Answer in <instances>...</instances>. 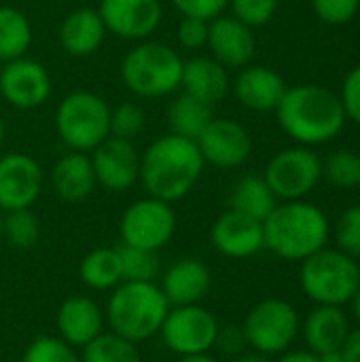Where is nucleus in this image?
<instances>
[{
	"label": "nucleus",
	"instance_id": "1",
	"mask_svg": "<svg viewBox=\"0 0 360 362\" xmlns=\"http://www.w3.org/2000/svg\"><path fill=\"white\" fill-rule=\"evenodd\" d=\"M206 161L195 140L166 134L140 153V182L151 197L174 204L202 178Z\"/></svg>",
	"mask_w": 360,
	"mask_h": 362
},
{
	"label": "nucleus",
	"instance_id": "2",
	"mask_svg": "<svg viewBox=\"0 0 360 362\" xmlns=\"http://www.w3.org/2000/svg\"><path fill=\"white\" fill-rule=\"evenodd\" d=\"M274 112L282 132L301 146L331 142L348 121L339 95L312 83L289 87Z\"/></svg>",
	"mask_w": 360,
	"mask_h": 362
},
{
	"label": "nucleus",
	"instance_id": "3",
	"mask_svg": "<svg viewBox=\"0 0 360 362\" xmlns=\"http://www.w3.org/2000/svg\"><path fill=\"white\" fill-rule=\"evenodd\" d=\"M265 248L284 261H306L323 250L331 238V223L327 214L306 202H282L263 221Z\"/></svg>",
	"mask_w": 360,
	"mask_h": 362
},
{
	"label": "nucleus",
	"instance_id": "4",
	"mask_svg": "<svg viewBox=\"0 0 360 362\" xmlns=\"http://www.w3.org/2000/svg\"><path fill=\"white\" fill-rule=\"evenodd\" d=\"M170 308L172 305L157 282L123 280L110 291L104 318L108 331L134 344H142L159 335Z\"/></svg>",
	"mask_w": 360,
	"mask_h": 362
},
{
	"label": "nucleus",
	"instance_id": "5",
	"mask_svg": "<svg viewBox=\"0 0 360 362\" xmlns=\"http://www.w3.org/2000/svg\"><path fill=\"white\" fill-rule=\"evenodd\" d=\"M182 64L185 59L170 45L140 40L121 62V78L138 98H168L180 89Z\"/></svg>",
	"mask_w": 360,
	"mask_h": 362
},
{
	"label": "nucleus",
	"instance_id": "6",
	"mask_svg": "<svg viewBox=\"0 0 360 362\" xmlns=\"http://www.w3.org/2000/svg\"><path fill=\"white\" fill-rule=\"evenodd\" d=\"M299 284L316 305H339L352 301L360 286L359 261L339 248H323L301 261Z\"/></svg>",
	"mask_w": 360,
	"mask_h": 362
},
{
	"label": "nucleus",
	"instance_id": "7",
	"mask_svg": "<svg viewBox=\"0 0 360 362\" xmlns=\"http://www.w3.org/2000/svg\"><path fill=\"white\" fill-rule=\"evenodd\" d=\"M55 129L68 151L91 153L110 136V106L93 91H72L55 110Z\"/></svg>",
	"mask_w": 360,
	"mask_h": 362
},
{
	"label": "nucleus",
	"instance_id": "8",
	"mask_svg": "<svg viewBox=\"0 0 360 362\" xmlns=\"http://www.w3.org/2000/svg\"><path fill=\"white\" fill-rule=\"evenodd\" d=\"M246 344L263 356H280L293 348L301 333V318L284 299H263L250 308L242 325Z\"/></svg>",
	"mask_w": 360,
	"mask_h": 362
},
{
	"label": "nucleus",
	"instance_id": "9",
	"mask_svg": "<svg viewBox=\"0 0 360 362\" xmlns=\"http://www.w3.org/2000/svg\"><path fill=\"white\" fill-rule=\"evenodd\" d=\"M263 178L276 199H306L323 178V159L312 151V146L297 144L276 153L265 165Z\"/></svg>",
	"mask_w": 360,
	"mask_h": 362
},
{
	"label": "nucleus",
	"instance_id": "10",
	"mask_svg": "<svg viewBox=\"0 0 360 362\" xmlns=\"http://www.w3.org/2000/svg\"><path fill=\"white\" fill-rule=\"evenodd\" d=\"M219 329L221 325L214 314L199 303L176 305L170 308L168 316L163 318L159 337L172 354L191 356L210 352L214 348Z\"/></svg>",
	"mask_w": 360,
	"mask_h": 362
},
{
	"label": "nucleus",
	"instance_id": "11",
	"mask_svg": "<svg viewBox=\"0 0 360 362\" xmlns=\"http://www.w3.org/2000/svg\"><path fill=\"white\" fill-rule=\"evenodd\" d=\"M176 231V212L172 204L157 199V197H144L134 202L121 216L119 233L121 242L136 248H146L159 252Z\"/></svg>",
	"mask_w": 360,
	"mask_h": 362
},
{
	"label": "nucleus",
	"instance_id": "12",
	"mask_svg": "<svg viewBox=\"0 0 360 362\" xmlns=\"http://www.w3.org/2000/svg\"><path fill=\"white\" fill-rule=\"evenodd\" d=\"M0 95L17 110H34L51 95L49 70L28 55L0 66Z\"/></svg>",
	"mask_w": 360,
	"mask_h": 362
},
{
	"label": "nucleus",
	"instance_id": "13",
	"mask_svg": "<svg viewBox=\"0 0 360 362\" xmlns=\"http://www.w3.org/2000/svg\"><path fill=\"white\" fill-rule=\"evenodd\" d=\"M98 13L108 34L123 40H149L163 21L161 0H100Z\"/></svg>",
	"mask_w": 360,
	"mask_h": 362
},
{
	"label": "nucleus",
	"instance_id": "14",
	"mask_svg": "<svg viewBox=\"0 0 360 362\" xmlns=\"http://www.w3.org/2000/svg\"><path fill=\"white\" fill-rule=\"evenodd\" d=\"M206 165L219 170H236L252 155V138L248 129L233 119H212L195 140Z\"/></svg>",
	"mask_w": 360,
	"mask_h": 362
},
{
	"label": "nucleus",
	"instance_id": "15",
	"mask_svg": "<svg viewBox=\"0 0 360 362\" xmlns=\"http://www.w3.org/2000/svg\"><path fill=\"white\" fill-rule=\"evenodd\" d=\"M45 187L40 163L25 153L0 157V210L13 212L32 208Z\"/></svg>",
	"mask_w": 360,
	"mask_h": 362
},
{
	"label": "nucleus",
	"instance_id": "16",
	"mask_svg": "<svg viewBox=\"0 0 360 362\" xmlns=\"http://www.w3.org/2000/svg\"><path fill=\"white\" fill-rule=\"evenodd\" d=\"M89 157L95 182L110 193H125L140 180V153L129 140L108 136Z\"/></svg>",
	"mask_w": 360,
	"mask_h": 362
},
{
	"label": "nucleus",
	"instance_id": "17",
	"mask_svg": "<svg viewBox=\"0 0 360 362\" xmlns=\"http://www.w3.org/2000/svg\"><path fill=\"white\" fill-rule=\"evenodd\" d=\"M210 242L214 250L229 259H248L265 248L263 223L246 214L227 210L221 214L212 229Z\"/></svg>",
	"mask_w": 360,
	"mask_h": 362
},
{
	"label": "nucleus",
	"instance_id": "18",
	"mask_svg": "<svg viewBox=\"0 0 360 362\" xmlns=\"http://www.w3.org/2000/svg\"><path fill=\"white\" fill-rule=\"evenodd\" d=\"M210 55L229 68H244L252 62L257 51V40L252 28L236 19L233 15H219L210 21L208 45Z\"/></svg>",
	"mask_w": 360,
	"mask_h": 362
},
{
	"label": "nucleus",
	"instance_id": "19",
	"mask_svg": "<svg viewBox=\"0 0 360 362\" xmlns=\"http://www.w3.org/2000/svg\"><path fill=\"white\" fill-rule=\"evenodd\" d=\"M286 83L269 66L248 64L240 68L238 76L231 83L236 100L252 112H272L278 108L282 95L286 93Z\"/></svg>",
	"mask_w": 360,
	"mask_h": 362
},
{
	"label": "nucleus",
	"instance_id": "20",
	"mask_svg": "<svg viewBox=\"0 0 360 362\" xmlns=\"http://www.w3.org/2000/svg\"><path fill=\"white\" fill-rule=\"evenodd\" d=\"M55 327H57L59 337L66 344L83 350L98 335L104 333V327H106L104 310L91 297H85V295L68 297L57 310Z\"/></svg>",
	"mask_w": 360,
	"mask_h": 362
},
{
	"label": "nucleus",
	"instance_id": "21",
	"mask_svg": "<svg viewBox=\"0 0 360 362\" xmlns=\"http://www.w3.org/2000/svg\"><path fill=\"white\" fill-rule=\"evenodd\" d=\"M210 286H212V274L208 265L199 259L176 261L163 272L159 284L172 308L202 303V299L210 293Z\"/></svg>",
	"mask_w": 360,
	"mask_h": 362
},
{
	"label": "nucleus",
	"instance_id": "22",
	"mask_svg": "<svg viewBox=\"0 0 360 362\" xmlns=\"http://www.w3.org/2000/svg\"><path fill=\"white\" fill-rule=\"evenodd\" d=\"M180 89L199 102L214 106L231 91L229 70L212 55H193L182 64Z\"/></svg>",
	"mask_w": 360,
	"mask_h": 362
},
{
	"label": "nucleus",
	"instance_id": "23",
	"mask_svg": "<svg viewBox=\"0 0 360 362\" xmlns=\"http://www.w3.org/2000/svg\"><path fill=\"white\" fill-rule=\"evenodd\" d=\"M49 185L62 202H85L98 187L91 157L87 153L76 151L62 155L49 172Z\"/></svg>",
	"mask_w": 360,
	"mask_h": 362
},
{
	"label": "nucleus",
	"instance_id": "24",
	"mask_svg": "<svg viewBox=\"0 0 360 362\" xmlns=\"http://www.w3.org/2000/svg\"><path fill=\"white\" fill-rule=\"evenodd\" d=\"M350 331V320L339 305H316L301 322L303 341L314 354L342 350Z\"/></svg>",
	"mask_w": 360,
	"mask_h": 362
},
{
	"label": "nucleus",
	"instance_id": "25",
	"mask_svg": "<svg viewBox=\"0 0 360 362\" xmlns=\"http://www.w3.org/2000/svg\"><path fill=\"white\" fill-rule=\"evenodd\" d=\"M106 28L104 21L98 13V8H74L70 11L57 30V38L62 49L72 55V57H89L93 55L104 38H106Z\"/></svg>",
	"mask_w": 360,
	"mask_h": 362
},
{
	"label": "nucleus",
	"instance_id": "26",
	"mask_svg": "<svg viewBox=\"0 0 360 362\" xmlns=\"http://www.w3.org/2000/svg\"><path fill=\"white\" fill-rule=\"evenodd\" d=\"M276 206L278 199L263 176H255V174L242 176L229 193V210L246 214L261 223L272 214Z\"/></svg>",
	"mask_w": 360,
	"mask_h": 362
},
{
	"label": "nucleus",
	"instance_id": "27",
	"mask_svg": "<svg viewBox=\"0 0 360 362\" xmlns=\"http://www.w3.org/2000/svg\"><path fill=\"white\" fill-rule=\"evenodd\" d=\"M166 119L170 125V134L197 140L202 132L208 127V123L214 119V115H212V106L182 91L170 102L166 110Z\"/></svg>",
	"mask_w": 360,
	"mask_h": 362
},
{
	"label": "nucleus",
	"instance_id": "28",
	"mask_svg": "<svg viewBox=\"0 0 360 362\" xmlns=\"http://www.w3.org/2000/svg\"><path fill=\"white\" fill-rule=\"evenodd\" d=\"M81 282L91 291H112L123 282L121 259L117 248H95L79 265Z\"/></svg>",
	"mask_w": 360,
	"mask_h": 362
},
{
	"label": "nucleus",
	"instance_id": "29",
	"mask_svg": "<svg viewBox=\"0 0 360 362\" xmlns=\"http://www.w3.org/2000/svg\"><path fill=\"white\" fill-rule=\"evenodd\" d=\"M32 23L28 15L15 6H0V62L23 57L32 45Z\"/></svg>",
	"mask_w": 360,
	"mask_h": 362
},
{
	"label": "nucleus",
	"instance_id": "30",
	"mask_svg": "<svg viewBox=\"0 0 360 362\" xmlns=\"http://www.w3.org/2000/svg\"><path fill=\"white\" fill-rule=\"evenodd\" d=\"M81 362H142L138 344L104 331L81 352Z\"/></svg>",
	"mask_w": 360,
	"mask_h": 362
},
{
	"label": "nucleus",
	"instance_id": "31",
	"mask_svg": "<svg viewBox=\"0 0 360 362\" xmlns=\"http://www.w3.org/2000/svg\"><path fill=\"white\" fill-rule=\"evenodd\" d=\"M121 259V272L123 280L129 282H155L161 274V259L155 250L136 248L121 244L117 248Z\"/></svg>",
	"mask_w": 360,
	"mask_h": 362
},
{
	"label": "nucleus",
	"instance_id": "32",
	"mask_svg": "<svg viewBox=\"0 0 360 362\" xmlns=\"http://www.w3.org/2000/svg\"><path fill=\"white\" fill-rule=\"evenodd\" d=\"M40 235V223L32 208L4 212L2 216V240H6L8 246L17 250H28L38 242Z\"/></svg>",
	"mask_w": 360,
	"mask_h": 362
},
{
	"label": "nucleus",
	"instance_id": "33",
	"mask_svg": "<svg viewBox=\"0 0 360 362\" xmlns=\"http://www.w3.org/2000/svg\"><path fill=\"white\" fill-rule=\"evenodd\" d=\"M323 176L337 189L360 187V153L339 148L323 161Z\"/></svg>",
	"mask_w": 360,
	"mask_h": 362
},
{
	"label": "nucleus",
	"instance_id": "34",
	"mask_svg": "<svg viewBox=\"0 0 360 362\" xmlns=\"http://www.w3.org/2000/svg\"><path fill=\"white\" fill-rule=\"evenodd\" d=\"M21 362H81V354L62 337L40 335L25 348Z\"/></svg>",
	"mask_w": 360,
	"mask_h": 362
},
{
	"label": "nucleus",
	"instance_id": "35",
	"mask_svg": "<svg viewBox=\"0 0 360 362\" xmlns=\"http://www.w3.org/2000/svg\"><path fill=\"white\" fill-rule=\"evenodd\" d=\"M146 115L136 102H121L110 108V136L134 142L136 136L144 132Z\"/></svg>",
	"mask_w": 360,
	"mask_h": 362
},
{
	"label": "nucleus",
	"instance_id": "36",
	"mask_svg": "<svg viewBox=\"0 0 360 362\" xmlns=\"http://www.w3.org/2000/svg\"><path fill=\"white\" fill-rule=\"evenodd\" d=\"M227 8L236 19L250 28H261L269 23L278 11V0H229Z\"/></svg>",
	"mask_w": 360,
	"mask_h": 362
},
{
	"label": "nucleus",
	"instance_id": "37",
	"mask_svg": "<svg viewBox=\"0 0 360 362\" xmlns=\"http://www.w3.org/2000/svg\"><path fill=\"white\" fill-rule=\"evenodd\" d=\"M335 242L339 250H344L346 255L354 259H360V204L350 206L337 218Z\"/></svg>",
	"mask_w": 360,
	"mask_h": 362
},
{
	"label": "nucleus",
	"instance_id": "38",
	"mask_svg": "<svg viewBox=\"0 0 360 362\" xmlns=\"http://www.w3.org/2000/svg\"><path fill=\"white\" fill-rule=\"evenodd\" d=\"M314 13L331 25L348 23L356 17L360 8V0H310Z\"/></svg>",
	"mask_w": 360,
	"mask_h": 362
},
{
	"label": "nucleus",
	"instance_id": "39",
	"mask_svg": "<svg viewBox=\"0 0 360 362\" xmlns=\"http://www.w3.org/2000/svg\"><path fill=\"white\" fill-rule=\"evenodd\" d=\"M210 21L199 17H182L176 28V40L185 51H202L208 45Z\"/></svg>",
	"mask_w": 360,
	"mask_h": 362
},
{
	"label": "nucleus",
	"instance_id": "40",
	"mask_svg": "<svg viewBox=\"0 0 360 362\" xmlns=\"http://www.w3.org/2000/svg\"><path fill=\"white\" fill-rule=\"evenodd\" d=\"M172 4L182 17H199L212 21L227 11L229 0H172Z\"/></svg>",
	"mask_w": 360,
	"mask_h": 362
},
{
	"label": "nucleus",
	"instance_id": "41",
	"mask_svg": "<svg viewBox=\"0 0 360 362\" xmlns=\"http://www.w3.org/2000/svg\"><path fill=\"white\" fill-rule=\"evenodd\" d=\"M339 100H342L346 117L352 119L354 123H360V64L354 66L344 78Z\"/></svg>",
	"mask_w": 360,
	"mask_h": 362
},
{
	"label": "nucleus",
	"instance_id": "42",
	"mask_svg": "<svg viewBox=\"0 0 360 362\" xmlns=\"http://www.w3.org/2000/svg\"><path fill=\"white\" fill-rule=\"evenodd\" d=\"M214 348H219L227 356H240L242 352H246L248 344H246L242 327H236V325L221 327L219 335H216V341H214Z\"/></svg>",
	"mask_w": 360,
	"mask_h": 362
},
{
	"label": "nucleus",
	"instance_id": "43",
	"mask_svg": "<svg viewBox=\"0 0 360 362\" xmlns=\"http://www.w3.org/2000/svg\"><path fill=\"white\" fill-rule=\"evenodd\" d=\"M344 362H360V329L350 331L346 344L342 346Z\"/></svg>",
	"mask_w": 360,
	"mask_h": 362
},
{
	"label": "nucleus",
	"instance_id": "44",
	"mask_svg": "<svg viewBox=\"0 0 360 362\" xmlns=\"http://www.w3.org/2000/svg\"><path fill=\"white\" fill-rule=\"evenodd\" d=\"M276 362H320L318 356L310 350H286L284 354H280V358Z\"/></svg>",
	"mask_w": 360,
	"mask_h": 362
},
{
	"label": "nucleus",
	"instance_id": "45",
	"mask_svg": "<svg viewBox=\"0 0 360 362\" xmlns=\"http://www.w3.org/2000/svg\"><path fill=\"white\" fill-rule=\"evenodd\" d=\"M231 362H269L267 356L259 354V352H242L240 356H236Z\"/></svg>",
	"mask_w": 360,
	"mask_h": 362
},
{
	"label": "nucleus",
	"instance_id": "46",
	"mask_svg": "<svg viewBox=\"0 0 360 362\" xmlns=\"http://www.w3.org/2000/svg\"><path fill=\"white\" fill-rule=\"evenodd\" d=\"M178 362H221L219 358H214L210 352H204V354H191V356H180Z\"/></svg>",
	"mask_w": 360,
	"mask_h": 362
},
{
	"label": "nucleus",
	"instance_id": "47",
	"mask_svg": "<svg viewBox=\"0 0 360 362\" xmlns=\"http://www.w3.org/2000/svg\"><path fill=\"white\" fill-rule=\"evenodd\" d=\"M320 362H344L342 350H333V352H325V354H316Z\"/></svg>",
	"mask_w": 360,
	"mask_h": 362
},
{
	"label": "nucleus",
	"instance_id": "48",
	"mask_svg": "<svg viewBox=\"0 0 360 362\" xmlns=\"http://www.w3.org/2000/svg\"><path fill=\"white\" fill-rule=\"evenodd\" d=\"M352 314H354V318H356V322L360 325V286H359V291L354 293V297H352Z\"/></svg>",
	"mask_w": 360,
	"mask_h": 362
},
{
	"label": "nucleus",
	"instance_id": "49",
	"mask_svg": "<svg viewBox=\"0 0 360 362\" xmlns=\"http://www.w3.org/2000/svg\"><path fill=\"white\" fill-rule=\"evenodd\" d=\"M4 132H6V127H4V121H2V117H0V144H2V140H4Z\"/></svg>",
	"mask_w": 360,
	"mask_h": 362
},
{
	"label": "nucleus",
	"instance_id": "50",
	"mask_svg": "<svg viewBox=\"0 0 360 362\" xmlns=\"http://www.w3.org/2000/svg\"><path fill=\"white\" fill-rule=\"evenodd\" d=\"M2 216H4V214H2V210H0V242H2Z\"/></svg>",
	"mask_w": 360,
	"mask_h": 362
},
{
	"label": "nucleus",
	"instance_id": "51",
	"mask_svg": "<svg viewBox=\"0 0 360 362\" xmlns=\"http://www.w3.org/2000/svg\"><path fill=\"white\" fill-rule=\"evenodd\" d=\"M359 269H360V261H359Z\"/></svg>",
	"mask_w": 360,
	"mask_h": 362
},
{
	"label": "nucleus",
	"instance_id": "52",
	"mask_svg": "<svg viewBox=\"0 0 360 362\" xmlns=\"http://www.w3.org/2000/svg\"><path fill=\"white\" fill-rule=\"evenodd\" d=\"M0 66H2V62H0Z\"/></svg>",
	"mask_w": 360,
	"mask_h": 362
},
{
	"label": "nucleus",
	"instance_id": "53",
	"mask_svg": "<svg viewBox=\"0 0 360 362\" xmlns=\"http://www.w3.org/2000/svg\"><path fill=\"white\" fill-rule=\"evenodd\" d=\"M359 153H360V151H359Z\"/></svg>",
	"mask_w": 360,
	"mask_h": 362
}]
</instances>
